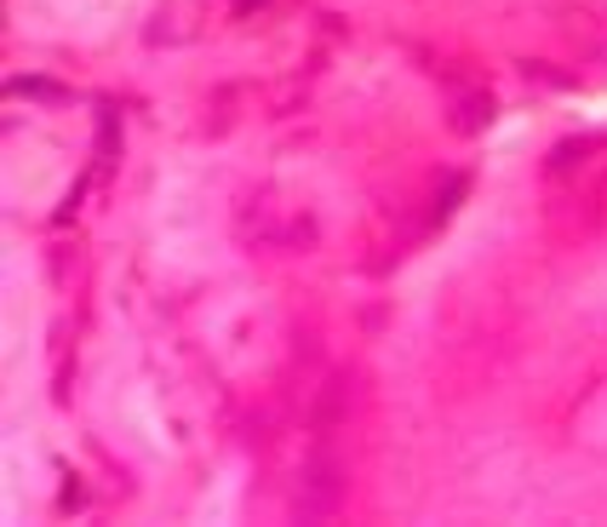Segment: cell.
Wrapping results in <instances>:
<instances>
[{
	"mask_svg": "<svg viewBox=\"0 0 607 527\" xmlns=\"http://www.w3.org/2000/svg\"><path fill=\"white\" fill-rule=\"evenodd\" d=\"M235 7H241V12H253V7H264V0H235Z\"/></svg>",
	"mask_w": 607,
	"mask_h": 527,
	"instance_id": "cell-4",
	"label": "cell"
},
{
	"mask_svg": "<svg viewBox=\"0 0 607 527\" xmlns=\"http://www.w3.org/2000/svg\"><path fill=\"white\" fill-rule=\"evenodd\" d=\"M464 189H470V178H464V173H453V178L442 184V195H435V224H442V218L459 207V195H464Z\"/></svg>",
	"mask_w": 607,
	"mask_h": 527,
	"instance_id": "cell-3",
	"label": "cell"
},
{
	"mask_svg": "<svg viewBox=\"0 0 607 527\" xmlns=\"http://www.w3.org/2000/svg\"><path fill=\"white\" fill-rule=\"evenodd\" d=\"M7 92H18V97H41V104H63V97H70L58 81H35V75H18Z\"/></svg>",
	"mask_w": 607,
	"mask_h": 527,
	"instance_id": "cell-2",
	"label": "cell"
},
{
	"mask_svg": "<svg viewBox=\"0 0 607 527\" xmlns=\"http://www.w3.org/2000/svg\"><path fill=\"white\" fill-rule=\"evenodd\" d=\"M487 121H493V97H487V92L464 97V104H459V115H453V126H459V132H482Z\"/></svg>",
	"mask_w": 607,
	"mask_h": 527,
	"instance_id": "cell-1",
	"label": "cell"
}]
</instances>
